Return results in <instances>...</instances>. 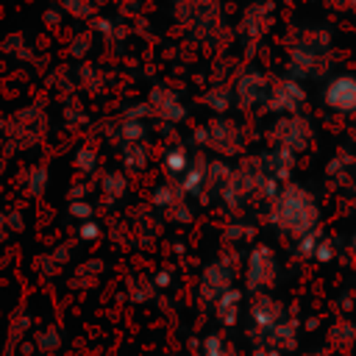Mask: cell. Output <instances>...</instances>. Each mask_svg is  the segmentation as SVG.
Instances as JSON below:
<instances>
[{
    "mask_svg": "<svg viewBox=\"0 0 356 356\" xmlns=\"http://www.w3.org/2000/svg\"><path fill=\"white\" fill-rule=\"evenodd\" d=\"M334 61V39L323 25H303L292 31L286 47V75L295 81L323 78Z\"/></svg>",
    "mask_w": 356,
    "mask_h": 356,
    "instance_id": "1",
    "label": "cell"
},
{
    "mask_svg": "<svg viewBox=\"0 0 356 356\" xmlns=\"http://www.w3.org/2000/svg\"><path fill=\"white\" fill-rule=\"evenodd\" d=\"M267 220L286 236L300 239L320 228V206L314 195L300 184H284L275 200L267 206Z\"/></svg>",
    "mask_w": 356,
    "mask_h": 356,
    "instance_id": "2",
    "label": "cell"
},
{
    "mask_svg": "<svg viewBox=\"0 0 356 356\" xmlns=\"http://www.w3.org/2000/svg\"><path fill=\"white\" fill-rule=\"evenodd\" d=\"M195 142L209 147L211 153H217L220 159H234V156H242L245 153V131L236 120H228V117H220V120H211L206 122L203 128L195 131Z\"/></svg>",
    "mask_w": 356,
    "mask_h": 356,
    "instance_id": "3",
    "label": "cell"
},
{
    "mask_svg": "<svg viewBox=\"0 0 356 356\" xmlns=\"http://www.w3.org/2000/svg\"><path fill=\"white\" fill-rule=\"evenodd\" d=\"M281 267H278V256L270 245H253L245 261V286L250 295L259 292H270L278 284Z\"/></svg>",
    "mask_w": 356,
    "mask_h": 356,
    "instance_id": "4",
    "label": "cell"
},
{
    "mask_svg": "<svg viewBox=\"0 0 356 356\" xmlns=\"http://www.w3.org/2000/svg\"><path fill=\"white\" fill-rule=\"evenodd\" d=\"M6 134L14 147H36L47 134V114L42 106H25L6 120Z\"/></svg>",
    "mask_w": 356,
    "mask_h": 356,
    "instance_id": "5",
    "label": "cell"
},
{
    "mask_svg": "<svg viewBox=\"0 0 356 356\" xmlns=\"http://www.w3.org/2000/svg\"><path fill=\"white\" fill-rule=\"evenodd\" d=\"M314 139V131H312V122L303 117V114H286V117H278L270 128H267V142L270 147H281V150H289V153H303Z\"/></svg>",
    "mask_w": 356,
    "mask_h": 356,
    "instance_id": "6",
    "label": "cell"
},
{
    "mask_svg": "<svg viewBox=\"0 0 356 356\" xmlns=\"http://www.w3.org/2000/svg\"><path fill=\"white\" fill-rule=\"evenodd\" d=\"M234 273H236V256H231V253H222L220 259L206 264L200 273V284H197L200 300L214 306V300L234 286Z\"/></svg>",
    "mask_w": 356,
    "mask_h": 356,
    "instance_id": "7",
    "label": "cell"
},
{
    "mask_svg": "<svg viewBox=\"0 0 356 356\" xmlns=\"http://www.w3.org/2000/svg\"><path fill=\"white\" fill-rule=\"evenodd\" d=\"M248 312H250V328H248V339H250V345L261 342V339H264V337H267V334L286 317L284 303H281L278 298L267 295V292L253 295Z\"/></svg>",
    "mask_w": 356,
    "mask_h": 356,
    "instance_id": "8",
    "label": "cell"
},
{
    "mask_svg": "<svg viewBox=\"0 0 356 356\" xmlns=\"http://www.w3.org/2000/svg\"><path fill=\"white\" fill-rule=\"evenodd\" d=\"M273 78H267L261 70H245L234 81V106L242 111H256L264 108L267 95H270Z\"/></svg>",
    "mask_w": 356,
    "mask_h": 356,
    "instance_id": "9",
    "label": "cell"
},
{
    "mask_svg": "<svg viewBox=\"0 0 356 356\" xmlns=\"http://www.w3.org/2000/svg\"><path fill=\"white\" fill-rule=\"evenodd\" d=\"M306 103V89L300 81L284 75V78H273L270 83V95H267V103L261 111H270V114H298Z\"/></svg>",
    "mask_w": 356,
    "mask_h": 356,
    "instance_id": "10",
    "label": "cell"
},
{
    "mask_svg": "<svg viewBox=\"0 0 356 356\" xmlns=\"http://www.w3.org/2000/svg\"><path fill=\"white\" fill-rule=\"evenodd\" d=\"M270 25H273V6L270 3H253L245 8L242 22H239V39H242L248 53H253L261 44Z\"/></svg>",
    "mask_w": 356,
    "mask_h": 356,
    "instance_id": "11",
    "label": "cell"
},
{
    "mask_svg": "<svg viewBox=\"0 0 356 356\" xmlns=\"http://www.w3.org/2000/svg\"><path fill=\"white\" fill-rule=\"evenodd\" d=\"M147 106H150V114L153 120H161L167 125H178L186 120V106L181 100V95L164 83L153 86L150 95H147Z\"/></svg>",
    "mask_w": 356,
    "mask_h": 356,
    "instance_id": "12",
    "label": "cell"
},
{
    "mask_svg": "<svg viewBox=\"0 0 356 356\" xmlns=\"http://www.w3.org/2000/svg\"><path fill=\"white\" fill-rule=\"evenodd\" d=\"M323 103L337 114L356 117V75H334L323 89Z\"/></svg>",
    "mask_w": 356,
    "mask_h": 356,
    "instance_id": "13",
    "label": "cell"
},
{
    "mask_svg": "<svg viewBox=\"0 0 356 356\" xmlns=\"http://www.w3.org/2000/svg\"><path fill=\"white\" fill-rule=\"evenodd\" d=\"M356 175V156L350 150H337L325 167V181L334 189H348Z\"/></svg>",
    "mask_w": 356,
    "mask_h": 356,
    "instance_id": "14",
    "label": "cell"
},
{
    "mask_svg": "<svg viewBox=\"0 0 356 356\" xmlns=\"http://www.w3.org/2000/svg\"><path fill=\"white\" fill-rule=\"evenodd\" d=\"M325 345L337 353H350L356 345V323L342 314L337 320H331L325 328Z\"/></svg>",
    "mask_w": 356,
    "mask_h": 356,
    "instance_id": "15",
    "label": "cell"
},
{
    "mask_svg": "<svg viewBox=\"0 0 356 356\" xmlns=\"http://www.w3.org/2000/svg\"><path fill=\"white\" fill-rule=\"evenodd\" d=\"M259 161H261L264 172L273 175L278 184H284L295 170V153L281 150V147H267L264 153H259Z\"/></svg>",
    "mask_w": 356,
    "mask_h": 356,
    "instance_id": "16",
    "label": "cell"
},
{
    "mask_svg": "<svg viewBox=\"0 0 356 356\" xmlns=\"http://www.w3.org/2000/svg\"><path fill=\"white\" fill-rule=\"evenodd\" d=\"M239 309H242V292L236 286H231L225 295H220L214 300V306H211L217 323H222L225 328H234L239 323Z\"/></svg>",
    "mask_w": 356,
    "mask_h": 356,
    "instance_id": "17",
    "label": "cell"
},
{
    "mask_svg": "<svg viewBox=\"0 0 356 356\" xmlns=\"http://www.w3.org/2000/svg\"><path fill=\"white\" fill-rule=\"evenodd\" d=\"M298 334H300V323L295 317H284L261 342H267V345L278 348L281 353H286V350H295L298 348Z\"/></svg>",
    "mask_w": 356,
    "mask_h": 356,
    "instance_id": "18",
    "label": "cell"
},
{
    "mask_svg": "<svg viewBox=\"0 0 356 356\" xmlns=\"http://www.w3.org/2000/svg\"><path fill=\"white\" fill-rule=\"evenodd\" d=\"M206 161L209 159H192V167L184 172V178H181V189L186 192V197H209L206 195Z\"/></svg>",
    "mask_w": 356,
    "mask_h": 356,
    "instance_id": "19",
    "label": "cell"
},
{
    "mask_svg": "<svg viewBox=\"0 0 356 356\" xmlns=\"http://www.w3.org/2000/svg\"><path fill=\"white\" fill-rule=\"evenodd\" d=\"M150 200H153V206H156L159 211L167 214L172 206H178L181 200H189V197H186V192L181 189V181H164V184H156V186H153Z\"/></svg>",
    "mask_w": 356,
    "mask_h": 356,
    "instance_id": "20",
    "label": "cell"
},
{
    "mask_svg": "<svg viewBox=\"0 0 356 356\" xmlns=\"http://www.w3.org/2000/svg\"><path fill=\"white\" fill-rule=\"evenodd\" d=\"M103 270H106V261H103L100 256L83 259V261L78 264V270H75L70 286H72V289H92V286L97 284V278L103 275Z\"/></svg>",
    "mask_w": 356,
    "mask_h": 356,
    "instance_id": "21",
    "label": "cell"
},
{
    "mask_svg": "<svg viewBox=\"0 0 356 356\" xmlns=\"http://www.w3.org/2000/svg\"><path fill=\"white\" fill-rule=\"evenodd\" d=\"M70 253H72V242H64V245H58V248L42 253L39 261H36V270H39L44 278H53L56 273H61V267L67 264Z\"/></svg>",
    "mask_w": 356,
    "mask_h": 356,
    "instance_id": "22",
    "label": "cell"
},
{
    "mask_svg": "<svg viewBox=\"0 0 356 356\" xmlns=\"http://www.w3.org/2000/svg\"><path fill=\"white\" fill-rule=\"evenodd\" d=\"M31 328V314L25 309H19L14 317H11V325H8V334H6V348H3V356H14V350L19 348V342L25 339Z\"/></svg>",
    "mask_w": 356,
    "mask_h": 356,
    "instance_id": "23",
    "label": "cell"
},
{
    "mask_svg": "<svg viewBox=\"0 0 356 356\" xmlns=\"http://www.w3.org/2000/svg\"><path fill=\"white\" fill-rule=\"evenodd\" d=\"M200 103L217 114H225L231 106H234V86H225V83H214L209 92L200 95Z\"/></svg>",
    "mask_w": 356,
    "mask_h": 356,
    "instance_id": "24",
    "label": "cell"
},
{
    "mask_svg": "<svg viewBox=\"0 0 356 356\" xmlns=\"http://www.w3.org/2000/svg\"><path fill=\"white\" fill-rule=\"evenodd\" d=\"M192 153L186 150V147H181V145H175V147H167V153L161 156V167L172 175V178H184V172L192 167Z\"/></svg>",
    "mask_w": 356,
    "mask_h": 356,
    "instance_id": "25",
    "label": "cell"
},
{
    "mask_svg": "<svg viewBox=\"0 0 356 356\" xmlns=\"http://www.w3.org/2000/svg\"><path fill=\"white\" fill-rule=\"evenodd\" d=\"M100 192H103V197H106L108 203L120 200V197L128 192V175H125L122 170H108V172H103V178H100Z\"/></svg>",
    "mask_w": 356,
    "mask_h": 356,
    "instance_id": "26",
    "label": "cell"
},
{
    "mask_svg": "<svg viewBox=\"0 0 356 356\" xmlns=\"http://www.w3.org/2000/svg\"><path fill=\"white\" fill-rule=\"evenodd\" d=\"M147 136V122L145 120H131V117H122L117 122V139L122 145H142Z\"/></svg>",
    "mask_w": 356,
    "mask_h": 356,
    "instance_id": "27",
    "label": "cell"
},
{
    "mask_svg": "<svg viewBox=\"0 0 356 356\" xmlns=\"http://www.w3.org/2000/svg\"><path fill=\"white\" fill-rule=\"evenodd\" d=\"M33 348H36L39 353H44V356L58 353V350H61V331H58L56 325H44V328H39L36 337H33Z\"/></svg>",
    "mask_w": 356,
    "mask_h": 356,
    "instance_id": "28",
    "label": "cell"
},
{
    "mask_svg": "<svg viewBox=\"0 0 356 356\" xmlns=\"http://www.w3.org/2000/svg\"><path fill=\"white\" fill-rule=\"evenodd\" d=\"M97 164H100V153H97V147H92V145H81V147L72 153V167H75L78 172H83V175H92V172L97 170Z\"/></svg>",
    "mask_w": 356,
    "mask_h": 356,
    "instance_id": "29",
    "label": "cell"
},
{
    "mask_svg": "<svg viewBox=\"0 0 356 356\" xmlns=\"http://www.w3.org/2000/svg\"><path fill=\"white\" fill-rule=\"evenodd\" d=\"M0 50L8 53V56H14V58H19V61H33V56H36V53L28 47V42H25L22 33H8V36L0 42Z\"/></svg>",
    "mask_w": 356,
    "mask_h": 356,
    "instance_id": "30",
    "label": "cell"
},
{
    "mask_svg": "<svg viewBox=\"0 0 356 356\" xmlns=\"http://www.w3.org/2000/svg\"><path fill=\"white\" fill-rule=\"evenodd\" d=\"M47 181H50L47 167H44V164H33V167L28 170V175H25V192H28L31 197H42L44 189H47Z\"/></svg>",
    "mask_w": 356,
    "mask_h": 356,
    "instance_id": "31",
    "label": "cell"
},
{
    "mask_svg": "<svg viewBox=\"0 0 356 356\" xmlns=\"http://www.w3.org/2000/svg\"><path fill=\"white\" fill-rule=\"evenodd\" d=\"M122 167L128 172H142L147 167V147L145 145H122Z\"/></svg>",
    "mask_w": 356,
    "mask_h": 356,
    "instance_id": "32",
    "label": "cell"
},
{
    "mask_svg": "<svg viewBox=\"0 0 356 356\" xmlns=\"http://www.w3.org/2000/svg\"><path fill=\"white\" fill-rule=\"evenodd\" d=\"M200 350H203V356H236L234 345L220 334H206L200 342Z\"/></svg>",
    "mask_w": 356,
    "mask_h": 356,
    "instance_id": "33",
    "label": "cell"
},
{
    "mask_svg": "<svg viewBox=\"0 0 356 356\" xmlns=\"http://www.w3.org/2000/svg\"><path fill=\"white\" fill-rule=\"evenodd\" d=\"M58 8L67 11L70 17H75V19H86V22H92V19L97 17V14H95V6H92L89 0H61Z\"/></svg>",
    "mask_w": 356,
    "mask_h": 356,
    "instance_id": "34",
    "label": "cell"
},
{
    "mask_svg": "<svg viewBox=\"0 0 356 356\" xmlns=\"http://www.w3.org/2000/svg\"><path fill=\"white\" fill-rule=\"evenodd\" d=\"M153 295H156V284H153V281L134 278V281L128 284V298H131L134 303H150Z\"/></svg>",
    "mask_w": 356,
    "mask_h": 356,
    "instance_id": "35",
    "label": "cell"
},
{
    "mask_svg": "<svg viewBox=\"0 0 356 356\" xmlns=\"http://www.w3.org/2000/svg\"><path fill=\"white\" fill-rule=\"evenodd\" d=\"M22 228H25V220H22V214H19L17 209H11V211H0V239L14 236V234H19Z\"/></svg>",
    "mask_w": 356,
    "mask_h": 356,
    "instance_id": "36",
    "label": "cell"
},
{
    "mask_svg": "<svg viewBox=\"0 0 356 356\" xmlns=\"http://www.w3.org/2000/svg\"><path fill=\"white\" fill-rule=\"evenodd\" d=\"M323 236H325V234H323V228H317V231H312V234H306V236L295 239V253H298V256H303V259H314L317 245H320V239H323Z\"/></svg>",
    "mask_w": 356,
    "mask_h": 356,
    "instance_id": "37",
    "label": "cell"
},
{
    "mask_svg": "<svg viewBox=\"0 0 356 356\" xmlns=\"http://www.w3.org/2000/svg\"><path fill=\"white\" fill-rule=\"evenodd\" d=\"M253 234H256L253 225L245 222V220H234V222L225 228V239L234 242V245H236V242H248V239H253Z\"/></svg>",
    "mask_w": 356,
    "mask_h": 356,
    "instance_id": "38",
    "label": "cell"
},
{
    "mask_svg": "<svg viewBox=\"0 0 356 356\" xmlns=\"http://www.w3.org/2000/svg\"><path fill=\"white\" fill-rule=\"evenodd\" d=\"M92 33L89 31H83V33H78L72 42H70V56H75V58H86L89 53H92Z\"/></svg>",
    "mask_w": 356,
    "mask_h": 356,
    "instance_id": "39",
    "label": "cell"
},
{
    "mask_svg": "<svg viewBox=\"0 0 356 356\" xmlns=\"http://www.w3.org/2000/svg\"><path fill=\"white\" fill-rule=\"evenodd\" d=\"M64 120H67L72 128H75V125L81 128V125H86V120H89V117H86V111L72 100V103H67V106H64Z\"/></svg>",
    "mask_w": 356,
    "mask_h": 356,
    "instance_id": "40",
    "label": "cell"
},
{
    "mask_svg": "<svg viewBox=\"0 0 356 356\" xmlns=\"http://www.w3.org/2000/svg\"><path fill=\"white\" fill-rule=\"evenodd\" d=\"M67 209H70V217H75V220H81V222L92 220V214H95V206L86 203V200H70Z\"/></svg>",
    "mask_w": 356,
    "mask_h": 356,
    "instance_id": "41",
    "label": "cell"
},
{
    "mask_svg": "<svg viewBox=\"0 0 356 356\" xmlns=\"http://www.w3.org/2000/svg\"><path fill=\"white\" fill-rule=\"evenodd\" d=\"M100 234H103V225L97 220H86L78 225V239H83V242H95V239H100Z\"/></svg>",
    "mask_w": 356,
    "mask_h": 356,
    "instance_id": "42",
    "label": "cell"
},
{
    "mask_svg": "<svg viewBox=\"0 0 356 356\" xmlns=\"http://www.w3.org/2000/svg\"><path fill=\"white\" fill-rule=\"evenodd\" d=\"M167 220H172V222H192V209H189V200H181L178 206H172L167 214H164Z\"/></svg>",
    "mask_w": 356,
    "mask_h": 356,
    "instance_id": "43",
    "label": "cell"
},
{
    "mask_svg": "<svg viewBox=\"0 0 356 356\" xmlns=\"http://www.w3.org/2000/svg\"><path fill=\"white\" fill-rule=\"evenodd\" d=\"M337 253H334V239L325 234L323 239H320V245H317V253H314V261H323V264H328L331 259H334Z\"/></svg>",
    "mask_w": 356,
    "mask_h": 356,
    "instance_id": "44",
    "label": "cell"
},
{
    "mask_svg": "<svg viewBox=\"0 0 356 356\" xmlns=\"http://www.w3.org/2000/svg\"><path fill=\"white\" fill-rule=\"evenodd\" d=\"M89 25H92V31H97V33H103V36H108V39L117 33L114 22H111V19H106V17H95Z\"/></svg>",
    "mask_w": 356,
    "mask_h": 356,
    "instance_id": "45",
    "label": "cell"
},
{
    "mask_svg": "<svg viewBox=\"0 0 356 356\" xmlns=\"http://www.w3.org/2000/svg\"><path fill=\"white\" fill-rule=\"evenodd\" d=\"M253 356H284L278 348H273V345H267V342H256L253 345Z\"/></svg>",
    "mask_w": 356,
    "mask_h": 356,
    "instance_id": "46",
    "label": "cell"
},
{
    "mask_svg": "<svg viewBox=\"0 0 356 356\" xmlns=\"http://www.w3.org/2000/svg\"><path fill=\"white\" fill-rule=\"evenodd\" d=\"M61 22V8H56V6H50L47 11H44V25H58Z\"/></svg>",
    "mask_w": 356,
    "mask_h": 356,
    "instance_id": "47",
    "label": "cell"
},
{
    "mask_svg": "<svg viewBox=\"0 0 356 356\" xmlns=\"http://www.w3.org/2000/svg\"><path fill=\"white\" fill-rule=\"evenodd\" d=\"M325 3L339 8V11H356V0H325Z\"/></svg>",
    "mask_w": 356,
    "mask_h": 356,
    "instance_id": "48",
    "label": "cell"
},
{
    "mask_svg": "<svg viewBox=\"0 0 356 356\" xmlns=\"http://www.w3.org/2000/svg\"><path fill=\"white\" fill-rule=\"evenodd\" d=\"M153 284H156L159 289H161V286H170V284H172V275H170L167 270H159V273H156V278H153Z\"/></svg>",
    "mask_w": 356,
    "mask_h": 356,
    "instance_id": "49",
    "label": "cell"
},
{
    "mask_svg": "<svg viewBox=\"0 0 356 356\" xmlns=\"http://www.w3.org/2000/svg\"><path fill=\"white\" fill-rule=\"evenodd\" d=\"M83 197H86V184H72L70 200H83Z\"/></svg>",
    "mask_w": 356,
    "mask_h": 356,
    "instance_id": "50",
    "label": "cell"
},
{
    "mask_svg": "<svg viewBox=\"0 0 356 356\" xmlns=\"http://www.w3.org/2000/svg\"><path fill=\"white\" fill-rule=\"evenodd\" d=\"M348 256L356 261V231L350 234V239H348Z\"/></svg>",
    "mask_w": 356,
    "mask_h": 356,
    "instance_id": "51",
    "label": "cell"
},
{
    "mask_svg": "<svg viewBox=\"0 0 356 356\" xmlns=\"http://www.w3.org/2000/svg\"><path fill=\"white\" fill-rule=\"evenodd\" d=\"M303 356H328L325 350H309V353H303Z\"/></svg>",
    "mask_w": 356,
    "mask_h": 356,
    "instance_id": "52",
    "label": "cell"
}]
</instances>
